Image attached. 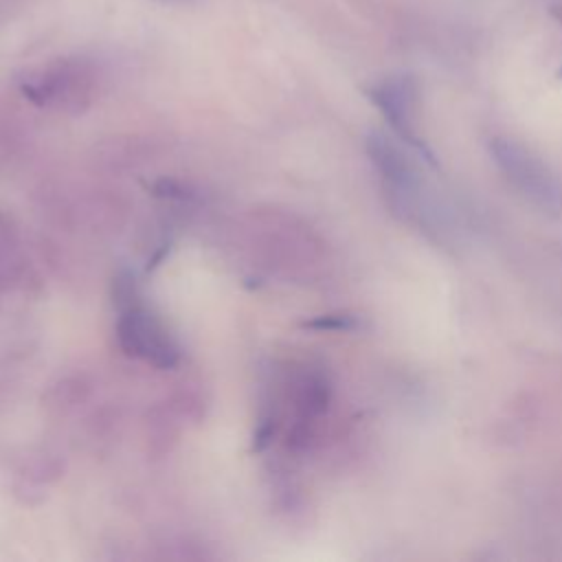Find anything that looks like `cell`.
Here are the masks:
<instances>
[{
	"mask_svg": "<svg viewBox=\"0 0 562 562\" xmlns=\"http://www.w3.org/2000/svg\"><path fill=\"white\" fill-rule=\"evenodd\" d=\"M490 158L505 180L544 213H562V182L531 149L514 138L494 136L487 143Z\"/></svg>",
	"mask_w": 562,
	"mask_h": 562,
	"instance_id": "obj_1",
	"label": "cell"
},
{
	"mask_svg": "<svg viewBox=\"0 0 562 562\" xmlns=\"http://www.w3.org/2000/svg\"><path fill=\"white\" fill-rule=\"evenodd\" d=\"M364 149L375 171L384 182V191L393 213L402 217H411L417 200V171L402 147L386 136L384 132H369L364 140Z\"/></svg>",
	"mask_w": 562,
	"mask_h": 562,
	"instance_id": "obj_2",
	"label": "cell"
},
{
	"mask_svg": "<svg viewBox=\"0 0 562 562\" xmlns=\"http://www.w3.org/2000/svg\"><path fill=\"white\" fill-rule=\"evenodd\" d=\"M367 97L382 112L395 136L415 149L426 162L435 165V156L428 145L419 138L415 130V105H417V83L411 75L386 77L367 88Z\"/></svg>",
	"mask_w": 562,
	"mask_h": 562,
	"instance_id": "obj_3",
	"label": "cell"
},
{
	"mask_svg": "<svg viewBox=\"0 0 562 562\" xmlns=\"http://www.w3.org/2000/svg\"><path fill=\"white\" fill-rule=\"evenodd\" d=\"M116 338L127 356L140 358L158 369H171L180 360L178 345L173 342L165 325L143 305L121 314L116 325Z\"/></svg>",
	"mask_w": 562,
	"mask_h": 562,
	"instance_id": "obj_4",
	"label": "cell"
},
{
	"mask_svg": "<svg viewBox=\"0 0 562 562\" xmlns=\"http://www.w3.org/2000/svg\"><path fill=\"white\" fill-rule=\"evenodd\" d=\"M112 301H114L119 314L140 305V294H138L136 281L130 272H119L114 277V281H112Z\"/></svg>",
	"mask_w": 562,
	"mask_h": 562,
	"instance_id": "obj_5",
	"label": "cell"
},
{
	"mask_svg": "<svg viewBox=\"0 0 562 562\" xmlns=\"http://www.w3.org/2000/svg\"><path fill=\"white\" fill-rule=\"evenodd\" d=\"M301 325L318 331H351L360 327V318L351 312H331V314H321L310 321H303Z\"/></svg>",
	"mask_w": 562,
	"mask_h": 562,
	"instance_id": "obj_6",
	"label": "cell"
},
{
	"mask_svg": "<svg viewBox=\"0 0 562 562\" xmlns=\"http://www.w3.org/2000/svg\"><path fill=\"white\" fill-rule=\"evenodd\" d=\"M558 77L562 79V64H560V70H558Z\"/></svg>",
	"mask_w": 562,
	"mask_h": 562,
	"instance_id": "obj_7",
	"label": "cell"
}]
</instances>
